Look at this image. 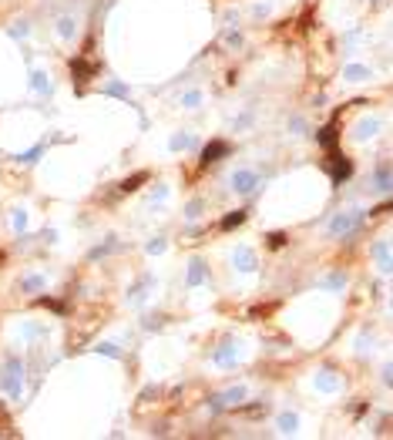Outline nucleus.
I'll return each mask as SVG.
<instances>
[{"instance_id": "f257e3e1", "label": "nucleus", "mask_w": 393, "mask_h": 440, "mask_svg": "<svg viewBox=\"0 0 393 440\" xmlns=\"http://www.w3.org/2000/svg\"><path fill=\"white\" fill-rule=\"evenodd\" d=\"M4 390L10 397H20V390H24V363L20 360L7 363V370H4Z\"/></svg>"}, {"instance_id": "f03ea898", "label": "nucleus", "mask_w": 393, "mask_h": 440, "mask_svg": "<svg viewBox=\"0 0 393 440\" xmlns=\"http://www.w3.org/2000/svg\"><path fill=\"white\" fill-rule=\"evenodd\" d=\"M242 400H245V386H229L225 393H215L209 400V410L218 413V410H225V407H239Z\"/></svg>"}, {"instance_id": "7ed1b4c3", "label": "nucleus", "mask_w": 393, "mask_h": 440, "mask_svg": "<svg viewBox=\"0 0 393 440\" xmlns=\"http://www.w3.org/2000/svg\"><path fill=\"white\" fill-rule=\"evenodd\" d=\"M360 222H363L360 212H339V215L329 222V235H346V232H353Z\"/></svg>"}, {"instance_id": "20e7f679", "label": "nucleus", "mask_w": 393, "mask_h": 440, "mask_svg": "<svg viewBox=\"0 0 393 440\" xmlns=\"http://www.w3.org/2000/svg\"><path fill=\"white\" fill-rule=\"evenodd\" d=\"M256 185H259V175H256V172H249V168H239L232 175V188H235V192H242V195H249Z\"/></svg>"}, {"instance_id": "39448f33", "label": "nucleus", "mask_w": 393, "mask_h": 440, "mask_svg": "<svg viewBox=\"0 0 393 440\" xmlns=\"http://www.w3.org/2000/svg\"><path fill=\"white\" fill-rule=\"evenodd\" d=\"M212 363H215V366H235V363H239V350H235V346H222V350L212 353Z\"/></svg>"}, {"instance_id": "423d86ee", "label": "nucleus", "mask_w": 393, "mask_h": 440, "mask_svg": "<svg viewBox=\"0 0 393 440\" xmlns=\"http://www.w3.org/2000/svg\"><path fill=\"white\" fill-rule=\"evenodd\" d=\"M333 182H343V178L353 175V165H350V158H339V155H333Z\"/></svg>"}, {"instance_id": "0eeeda50", "label": "nucleus", "mask_w": 393, "mask_h": 440, "mask_svg": "<svg viewBox=\"0 0 393 440\" xmlns=\"http://www.w3.org/2000/svg\"><path fill=\"white\" fill-rule=\"evenodd\" d=\"M225 152H229V144H225V141H212V144H205V152H202V161H205V165H209V161L222 158Z\"/></svg>"}, {"instance_id": "6e6552de", "label": "nucleus", "mask_w": 393, "mask_h": 440, "mask_svg": "<svg viewBox=\"0 0 393 440\" xmlns=\"http://www.w3.org/2000/svg\"><path fill=\"white\" fill-rule=\"evenodd\" d=\"M276 424H279V433H296L299 430V417L296 413H279Z\"/></svg>"}, {"instance_id": "1a4fd4ad", "label": "nucleus", "mask_w": 393, "mask_h": 440, "mask_svg": "<svg viewBox=\"0 0 393 440\" xmlns=\"http://www.w3.org/2000/svg\"><path fill=\"white\" fill-rule=\"evenodd\" d=\"M57 34L64 40H71L74 34H78V20H74V17H61V20H57Z\"/></svg>"}, {"instance_id": "9d476101", "label": "nucleus", "mask_w": 393, "mask_h": 440, "mask_svg": "<svg viewBox=\"0 0 393 440\" xmlns=\"http://www.w3.org/2000/svg\"><path fill=\"white\" fill-rule=\"evenodd\" d=\"M235 265H239L242 272H252L256 269V256H252L249 249H239V252H235Z\"/></svg>"}, {"instance_id": "9b49d317", "label": "nucleus", "mask_w": 393, "mask_h": 440, "mask_svg": "<svg viewBox=\"0 0 393 440\" xmlns=\"http://www.w3.org/2000/svg\"><path fill=\"white\" fill-rule=\"evenodd\" d=\"M373 131H377V121H373V118H363L360 121V125H356V141H366V138H373Z\"/></svg>"}, {"instance_id": "f8f14e48", "label": "nucleus", "mask_w": 393, "mask_h": 440, "mask_svg": "<svg viewBox=\"0 0 393 440\" xmlns=\"http://www.w3.org/2000/svg\"><path fill=\"white\" fill-rule=\"evenodd\" d=\"M316 386H320L323 393H336L339 390V380L333 373H320V376H316Z\"/></svg>"}, {"instance_id": "ddd939ff", "label": "nucleus", "mask_w": 393, "mask_h": 440, "mask_svg": "<svg viewBox=\"0 0 393 440\" xmlns=\"http://www.w3.org/2000/svg\"><path fill=\"white\" fill-rule=\"evenodd\" d=\"M377 192H390V168L386 165L377 168Z\"/></svg>"}, {"instance_id": "4468645a", "label": "nucleus", "mask_w": 393, "mask_h": 440, "mask_svg": "<svg viewBox=\"0 0 393 440\" xmlns=\"http://www.w3.org/2000/svg\"><path fill=\"white\" fill-rule=\"evenodd\" d=\"M202 279H205V265L195 259V262H192V272H188V286H199Z\"/></svg>"}, {"instance_id": "2eb2a0df", "label": "nucleus", "mask_w": 393, "mask_h": 440, "mask_svg": "<svg viewBox=\"0 0 393 440\" xmlns=\"http://www.w3.org/2000/svg\"><path fill=\"white\" fill-rule=\"evenodd\" d=\"M343 78L346 81H360V78H370V71H366V67H360V64H350L343 71Z\"/></svg>"}, {"instance_id": "dca6fc26", "label": "nucleus", "mask_w": 393, "mask_h": 440, "mask_svg": "<svg viewBox=\"0 0 393 440\" xmlns=\"http://www.w3.org/2000/svg\"><path fill=\"white\" fill-rule=\"evenodd\" d=\"M34 91H40V94H44V91H51V78L44 71H34Z\"/></svg>"}, {"instance_id": "f3484780", "label": "nucleus", "mask_w": 393, "mask_h": 440, "mask_svg": "<svg viewBox=\"0 0 393 440\" xmlns=\"http://www.w3.org/2000/svg\"><path fill=\"white\" fill-rule=\"evenodd\" d=\"M245 222V212H229V215L222 218V229H235V225Z\"/></svg>"}, {"instance_id": "a211bd4d", "label": "nucleus", "mask_w": 393, "mask_h": 440, "mask_svg": "<svg viewBox=\"0 0 393 440\" xmlns=\"http://www.w3.org/2000/svg\"><path fill=\"white\" fill-rule=\"evenodd\" d=\"M40 286H44V279H40V276H27V279L20 282V289H24V292H37Z\"/></svg>"}, {"instance_id": "6ab92c4d", "label": "nucleus", "mask_w": 393, "mask_h": 440, "mask_svg": "<svg viewBox=\"0 0 393 440\" xmlns=\"http://www.w3.org/2000/svg\"><path fill=\"white\" fill-rule=\"evenodd\" d=\"M188 144H192V138H188V135H175V138H171V152H185Z\"/></svg>"}, {"instance_id": "aec40b11", "label": "nucleus", "mask_w": 393, "mask_h": 440, "mask_svg": "<svg viewBox=\"0 0 393 440\" xmlns=\"http://www.w3.org/2000/svg\"><path fill=\"white\" fill-rule=\"evenodd\" d=\"M182 104H185V108H199L202 94H199V91H188V94H182Z\"/></svg>"}, {"instance_id": "412c9836", "label": "nucleus", "mask_w": 393, "mask_h": 440, "mask_svg": "<svg viewBox=\"0 0 393 440\" xmlns=\"http://www.w3.org/2000/svg\"><path fill=\"white\" fill-rule=\"evenodd\" d=\"M97 353H105V356H111V360H118V356H121V350L114 343H101V346H97Z\"/></svg>"}, {"instance_id": "4be33fe9", "label": "nucleus", "mask_w": 393, "mask_h": 440, "mask_svg": "<svg viewBox=\"0 0 393 440\" xmlns=\"http://www.w3.org/2000/svg\"><path fill=\"white\" fill-rule=\"evenodd\" d=\"M144 178H148V175H144V172H141V175H135V178H131V182H125V185H121V188H125V192H135V185H141Z\"/></svg>"}, {"instance_id": "5701e85b", "label": "nucleus", "mask_w": 393, "mask_h": 440, "mask_svg": "<svg viewBox=\"0 0 393 440\" xmlns=\"http://www.w3.org/2000/svg\"><path fill=\"white\" fill-rule=\"evenodd\" d=\"M326 286H329V289H339V286H346V276H339V272H336V276H329V279H326Z\"/></svg>"}, {"instance_id": "b1692460", "label": "nucleus", "mask_w": 393, "mask_h": 440, "mask_svg": "<svg viewBox=\"0 0 393 440\" xmlns=\"http://www.w3.org/2000/svg\"><path fill=\"white\" fill-rule=\"evenodd\" d=\"M148 252H152V256H155V252H165V242H161V239H152V242H148Z\"/></svg>"}, {"instance_id": "393cba45", "label": "nucleus", "mask_w": 393, "mask_h": 440, "mask_svg": "<svg viewBox=\"0 0 393 440\" xmlns=\"http://www.w3.org/2000/svg\"><path fill=\"white\" fill-rule=\"evenodd\" d=\"M202 212V202H188V218H199Z\"/></svg>"}, {"instance_id": "a878e982", "label": "nucleus", "mask_w": 393, "mask_h": 440, "mask_svg": "<svg viewBox=\"0 0 393 440\" xmlns=\"http://www.w3.org/2000/svg\"><path fill=\"white\" fill-rule=\"evenodd\" d=\"M24 336H27V339H34V336H44V329H40V326H27V329H24Z\"/></svg>"}, {"instance_id": "bb28decb", "label": "nucleus", "mask_w": 393, "mask_h": 440, "mask_svg": "<svg viewBox=\"0 0 393 440\" xmlns=\"http://www.w3.org/2000/svg\"><path fill=\"white\" fill-rule=\"evenodd\" d=\"M24 225H27V215L24 212H14V229H24Z\"/></svg>"}]
</instances>
